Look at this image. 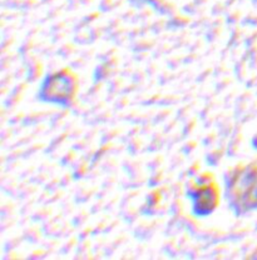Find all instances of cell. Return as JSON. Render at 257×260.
I'll use <instances>...</instances> for the list:
<instances>
[{
    "label": "cell",
    "mask_w": 257,
    "mask_h": 260,
    "mask_svg": "<svg viewBox=\"0 0 257 260\" xmlns=\"http://www.w3.org/2000/svg\"><path fill=\"white\" fill-rule=\"evenodd\" d=\"M186 195L191 204V211L197 218L210 216L221 204V188L215 174L202 172L197 177L189 179Z\"/></svg>",
    "instance_id": "obj_3"
},
{
    "label": "cell",
    "mask_w": 257,
    "mask_h": 260,
    "mask_svg": "<svg viewBox=\"0 0 257 260\" xmlns=\"http://www.w3.org/2000/svg\"><path fill=\"white\" fill-rule=\"evenodd\" d=\"M79 77L70 68H62L45 75L37 91L38 102L68 109L77 102Z\"/></svg>",
    "instance_id": "obj_2"
},
{
    "label": "cell",
    "mask_w": 257,
    "mask_h": 260,
    "mask_svg": "<svg viewBox=\"0 0 257 260\" xmlns=\"http://www.w3.org/2000/svg\"><path fill=\"white\" fill-rule=\"evenodd\" d=\"M224 198L237 216L257 210V161L239 162L227 170Z\"/></svg>",
    "instance_id": "obj_1"
}]
</instances>
